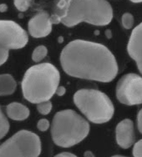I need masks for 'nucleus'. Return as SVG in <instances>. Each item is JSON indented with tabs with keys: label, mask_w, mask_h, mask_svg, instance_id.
<instances>
[{
	"label": "nucleus",
	"mask_w": 142,
	"mask_h": 157,
	"mask_svg": "<svg viewBox=\"0 0 142 157\" xmlns=\"http://www.w3.org/2000/svg\"><path fill=\"white\" fill-rule=\"evenodd\" d=\"M61 66L67 75L95 81H112L117 75L115 56L101 44L76 39L61 52Z\"/></svg>",
	"instance_id": "f257e3e1"
},
{
	"label": "nucleus",
	"mask_w": 142,
	"mask_h": 157,
	"mask_svg": "<svg viewBox=\"0 0 142 157\" xmlns=\"http://www.w3.org/2000/svg\"><path fill=\"white\" fill-rule=\"evenodd\" d=\"M52 24L74 27L82 22L105 26L113 18V9L106 0H58L50 17Z\"/></svg>",
	"instance_id": "f03ea898"
},
{
	"label": "nucleus",
	"mask_w": 142,
	"mask_h": 157,
	"mask_svg": "<svg viewBox=\"0 0 142 157\" xmlns=\"http://www.w3.org/2000/svg\"><path fill=\"white\" fill-rule=\"evenodd\" d=\"M60 80L57 68L50 63L30 67L24 74L22 90L25 100L33 104L48 101L55 94Z\"/></svg>",
	"instance_id": "7ed1b4c3"
},
{
	"label": "nucleus",
	"mask_w": 142,
	"mask_h": 157,
	"mask_svg": "<svg viewBox=\"0 0 142 157\" xmlns=\"http://www.w3.org/2000/svg\"><path fill=\"white\" fill-rule=\"evenodd\" d=\"M90 132V124L72 109L58 112L53 119L52 139L60 147L68 148L79 144Z\"/></svg>",
	"instance_id": "20e7f679"
},
{
	"label": "nucleus",
	"mask_w": 142,
	"mask_h": 157,
	"mask_svg": "<svg viewBox=\"0 0 142 157\" xmlns=\"http://www.w3.org/2000/svg\"><path fill=\"white\" fill-rule=\"evenodd\" d=\"M74 102L85 117L94 124L108 122L115 112L110 99L97 90H78L74 95Z\"/></svg>",
	"instance_id": "39448f33"
},
{
	"label": "nucleus",
	"mask_w": 142,
	"mask_h": 157,
	"mask_svg": "<svg viewBox=\"0 0 142 157\" xmlns=\"http://www.w3.org/2000/svg\"><path fill=\"white\" fill-rule=\"evenodd\" d=\"M41 141L36 134L20 130L0 145V157H39Z\"/></svg>",
	"instance_id": "423d86ee"
},
{
	"label": "nucleus",
	"mask_w": 142,
	"mask_h": 157,
	"mask_svg": "<svg viewBox=\"0 0 142 157\" xmlns=\"http://www.w3.org/2000/svg\"><path fill=\"white\" fill-rule=\"evenodd\" d=\"M116 97L127 105L142 104V77L136 74L123 76L116 86Z\"/></svg>",
	"instance_id": "0eeeda50"
},
{
	"label": "nucleus",
	"mask_w": 142,
	"mask_h": 157,
	"mask_svg": "<svg viewBox=\"0 0 142 157\" xmlns=\"http://www.w3.org/2000/svg\"><path fill=\"white\" fill-rule=\"evenodd\" d=\"M29 41L28 34L17 23L0 20V46L9 49L24 48Z\"/></svg>",
	"instance_id": "6e6552de"
},
{
	"label": "nucleus",
	"mask_w": 142,
	"mask_h": 157,
	"mask_svg": "<svg viewBox=\"0 0 142 157\" xmlns=\"http://www.w3.org/2000/svg\"><path fill=\"white\" fill-rule=\"evenodd\" d=\"M52 24L49 14L45 11H42L29 20L28 24L29 32L33 38H44L51 33Z\"/></svg>",
	"instance_id": "1a4fd4ad"
},
{
	"label": "nucleus",
	"mask_w": 142,
	"mask_h": 157,
	"mask_svg": "<svg viewBox=\"0 0 142 157\" xmlns=\"http://www.w3.org/2000/svg\"><path fill=\"white\" fill-rule=\"evenodd\" d=\"M127 50L130 58L136 62L140 72L142 74V23L136 26L132 31Z\"/></svg>",
	"instance_id": "9d476101"
},
{
	"label": "nucleus",
	"mask_w": 142,
	"mask_h": 157,
	"mask_svg": "<svg viewBox=\"0 0 142 157\" xmlns=\"http://www.w3.org/2000/svg\"><path fill=\"white\" fill-rule=\"evenodd\" d=\"M115 136L117 144L121 148H130L135 142L133 122L129 119L121 121L116 126Z\"/></svg>",
	"instance_id": "9b49d317"
},
{
	"label": "nucleus",
	"mask_w": 142,
	"mask_h": 157,
	"mask_svg": "<svg viewBox=\"0 0 142 157\" xmlns=\"http://www.w3.org/2000/svg\"><path fill=\"white\" fill-rule=\"evenodd\" d=\"M7 115L13 121H24L29 116V109L20 103L13 102L7 106Z\"/></svg>",
	"instance_id": "f8f14e48"
},
{
	"label": "nucleus",
	"mask_w": 142,
	"mask_h": 157,
	"mask_svg": "<svg viewBox=\"0 0 142 157\" xmlns=\"http://www.w3.org/2000/svg\"><path fill=\"white\" fill-rule=\"evenodd\" d=\"M17 83L12 75L8 74L0 75V95L12 94L16 90Z\"/></svg>",
	"instance_id": "ddd939ff"
},
{
	"label": "nucleus",
	"mask_w": 142,
	"mask_h": 157,
	"mask_svg": "<svg viewBox=\"0 0 142 157\" xmlns=\"http://www.w3.org/2000/svg\"><path fill=\"white\" fill-rule=\"evenodd\" d=\"M47 54H48V49H47V48H46L45 46H38V47L33 51V54H32V59H33L34 62H36V63L40 62V61L43 60V59L46 57Z\"/></svg>",
	"instance_id": "4468645a"
},
{
	"label": "nucleus",
	"mask_w": 142,
	"mask_h": 157,
	"mask_svg": "<svg viewBox=\"0 0 142 157\" xmlns=\"http://www.w3.org/2000/svg\"><path fill=\"white\" fill-rule=\"evenodd\" d=\"M9 123L5 115H3V111L0 108V140L6 136V134L9 132Z\"/></svg>",
	"instance_id": "2eb2a0df"
},
{
	"label": "nucleus",
	"mask_w": 142,
	"mask_h": 157,
	"mask_svg": "<svg viewBox=\"0 0 142 157\" xmlns=\"http://www.w3.org/2000/svg\"><path fill=\"white\" fill-rule=\"evenodd\" d=\"M37 109L41 115H46L50 113L52 109V103L48 101L41 102L40 104H37Z\"/></svg>",
	"instance_id": "dca6fc26"
},
{
	"label": "nucleus",
	"mask_w": 142,
	"mask_h": 157,
	"mask_svg": "<svg viewBox=\"0 0 142 157\" xmlns=\"http://www.w3.org/2000/svg\"><path fill=\"white\" fill-rule=\"evenodd\" d=\"M32 0H13L14 6L20 12H25L29 8Z\"/></svg>",
	"instance_id": "f3484780"
},
{
	"label": "nucleus",
	"mask_w": 142,
	"mask_h": 157,
	"mask_svg": "<svg viewBox=\"0 0 142 157\" xmlns=\"http://www.w3.org/2000/svg\"><path fill=\"white\" fill-rule=\"evenodd\" d=\"M134 24V18L132 14H130L129 13H125L122 17V25L125 29H130L132 28Z\"/></svg>",
	"instance_id": "a211bd4d"
},
{
	"label": "nucleus",
	"mask_w": 142,
	"mask_h": 157,
	"mask_svg": "<svg viewBox=\"0 0 142 157\" xmlns=\"http://www.w3.org/2000/svg\"><path fill=\"white\" fill-rule=\"evenodd\" d=\"M134 157H142V140L136 142L133 148Z\"/></svg>",
	"instance_id": "6ab92c4d"
},
{
	"label": "nucleus",
	"mask_w": 142,
	"mask_h": 157,
	"mask_svg": "<svg viewBox=\"0 0 142 157\" xmlns=\"http://www.w3.org/2000/svg\"><path fill=\"white\" fill-rule=\"evenodd\" d=\"M9 59V50L0 46V66L3 65Z\"/></svg>",
	"instance_id": "aec40b11"
},
{
	"label": "nucleus",
	"mask_w": 142,
	"mask_h": 157,
	"mask_svg": "<svg viewBox=\"0 0 142 157\" xmlns=\"http://www.w3.org/2000/svg\"><path fill=\"white\" fill-rule=\"evenodd\" d=\"M37 127L40 131H46L49 127V122L46 119H41V120L38 121Z\"/></svg>",
	"instance_id": "412c9836"
},
{
	"label": "nucleus",
	"mask_w": 142,
	"mask_h": 157,
	"mask_svg": "<svg viewBox=\"0 0 142 157\" xmlns=\"http://www.w3.org/2000/svg\"><path fill=\"white\" fill-rule=\"evenodd\" d=\"M137 126L139 131L142 134V109L140 110L137 115Z\"/></svg>",
	"instance_id": "4be33fe9"
},
{
	"label": "nucleus",
	"mask_w": 142,
	"mask_h": 157,
	"mask_svg": "<svg viewBox=\"0 0 142 157\" xmlns=\"http://www.w3.org/2000/svg\"><path fill=\"white\" fill-rule=\"evenodd\" d=\"M65 92H66L65 88L63 87V86H59V87L57 88V90H56L55 94H58L59 96H63V94H65Z\"/></svg>",
	"instance_id": "5701e85b"
},
{
	"label": "nucleus",
	"mask_w": 142,
	"mask_h": 157,
	"mask_svg": "<svg viewBox=\"0 0 142 157\" xmlns=\"http://www.w3.org/2000/svg\"><path fill=\"white\" fill-rule=\"evenodd\" d=\"M55 157H77L75 155L72 154V153H69V152H62L59 154L56 155Z\"/></svg>",
	"instance_id": "b1692460"
},
{
	"label": "nucleus",
	"mask_w": 142,
	"mask_h": 157,
	"mask_svg": "<svg viewBox=\"0 0 142 157\" xmlns=\"http://www.w3.org/2000/svg\"><path fill=\"white\" fill-rule=\"evenodd\" d=\"M7 9H8V7H7L6 4H1L0 5V12H5Z\"/></svg>",
	"instance_id": "393cba45"
},
{
	"label": "nucleus",
	"mask_w": 142,
	"mask_h": 157,
	"mask_svg": "<svg viewBox=\"0 0 142 157\" xmlns=\"http://www.w3.org/2000/svg\"><path fill=\"white\" fill-rule=\"evenodd\" d=\"M85 157H94V155H93V153H91L90 151H87V152H85Z\"/></svg>",
	"instance_id": "a878e982"
},
{
	"label": "nucleus",
	"mask_w": 142,
	"mask_h": 157,
	"mask_svg": "<svg viewBox=\"0 0 142 157\" xmlns=\"http://www.w3.org/2000/svg\"><path fill=\"white\" fill-rule=\"evenodd\" d=\"M131 2H133V3H142V0H130Z\"/></svg>",
	"instance_id": "bb28decb"
},
{
	"label": "nucleus",
	"mask_w": 142,
	"mask_h": 157,
	"mask_svg": "<svg viewBox=\"0 0 142 157\" xmlns=\"http://www.w3.org/2000/svg\"><path fill=\"white\" fill-rule=\"evenodd\" d=\"M112 157H126V156H123V155H114Z\"/></svg>",
	"instance_id": "cd10ccee"
}]
</instances>
